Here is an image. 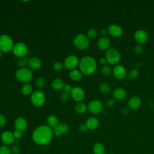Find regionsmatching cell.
Instances as JSON below:
<instances>
[{
    "instance_id": "obj_19",
    "label": "cell",
    "mask_w": 154,
    "mask_h": 154,
    "mask_svg": "<svg viewBox=\"0 0 154 154\" xmlns=\"http://www.w3.org/2000/svg\"><path fill=\"white\" fill-rule=\"evenodd\" d=\"M141 103V99L140 97L137 96H133L132 97L128 102V105L129 108H130L131 109H138Z\"/></svg>"
},
{
    "instance_id": "obj_39",
    "label": "cell",
    "mask_w": 154,
    "mask_h": 154,
    "mask_svg": "<svg viewBox=\"0 0 154 154\" xmlns=\"http://www.w3.org/2000/svg\"><path fill=\"white\" fill-rule=\"evenodd\" d=\"M10 150H11V153L12 154H19L20 153V148L17 145L13 146Z\"/></svg>"
},
{
    "instance_id": "obj_23",
    "label": "cell",
    "mask_w": 154,
    "mask_h": 154,
    "mask_svg": "<svg viewBox=\"0 0 154 154\" xmlns=\"http://www.w3.org/2000/svg\"><path fill=\"white\" fill-rule=\"evenodd\" d=\"M48 126L51 128H55L58 125V120L56 116L54 115L49 116L47 119Z\"/></svg>"
},
{
    "instance_id": "obj_45",
    "label": "cell",
    "mask_w": 154,
    "mask_h": 154,
    "mask_svg": "<svg viewBox=\"0 0 154 154\" xmlns=\"http://www.w3.org/2000/svg\"><path fill=\"white\" fill-rule=\"evenodd\" d=\"M106 58H103V57H102V58H100V60H99V63H100V64H105V63H106Z\"/></svg>"
},
{
    "instance_id": "obj_44",
    "label": "cell",
    "mask_w": 154,
    "mask_h": 154,
    "mask_svg": "<svg viewBox=\"0 0 154 154\" xmlns=\"http://www.w3.org/2000/svg\"><path fill=\"white\" fill-rule=\"evenodd\" d=\"M63 88H64V90L65 92H67V93H69V92L71 93L72 90V88L71 85H69V84L65 85Z\"/></svg>"
},
{
    "instance_id": "obj_33",
    "label": "cell",
    "mask_w": 154,
    "mask_h": 154,
    "mask_svg": "<svg viewBox=\"0 0 154 154\" xmlns=\"http://www.w3.org/2000/svg\"><path fill=\"white\" fill-rule=\"evenodd\" d=\"M0 154H11V150L7 146H1L0 147Z\"/></svg>"
},
{
    "instance_id": "obj_20",
    "label": "cell",
    "mask_w": 154,
    "mask_h": 154,
    "mask_svg": "<svg viewBox=\"0 0 154 154\" xmlns=\"http://www.w3.org/2000/svg\"><path fill=\"white\" fill-rule=\"evenodd\" d=\"M110 40L106 37L100 38L97 42V46L101 50H106L110 46Z\"/></svg>"
},
{
    "instance_id": "obj_17",
    "label": "cell",
    "mask_w": 154,
    "mask_h": 154,
    "mask_svg": "<svg viewBox=\"0 0 154 154\" xmlns=\"http://www.w3.org/2000/svg\"><path fill=\"white\" fill-rule=\"evenodd\" d=\"M69 130V126L66 123L58 124L55 128H54V132L57 136H60L64 134L67 133Z\"/></svg>"
},
{
    "instance_id": "obj_11",
    "label": "cell",
    "mask_w": 154,
    "mask_h": 154,
    "mask_svg": "<svg viewBox=\"0 0 154 154\" xmlns=\"http://www.w3.org/2000/svg\"><path fill=\"white\" fill-rule=\"evenodd\" d=\"M71 95L73 99L78 102L82 100L85 97V93L84 90L79 87H76L72 88L71 91Z\"/></svg>"
},
{
    "instance_id": "obj_27",
    "label": "cell",
    "mask_w": 154,
    "mask_h": 154,
    "mask_svg": "<svg viewBox=\"0 0 154 154\" xmlns=\"http://www.w3.org/2000/svg\"><path fill=\"white\" fill-rule=\"evenodd\" d=\"M75 111L77 112H78L79 114H82V113H84L86 111L87 106L84 103L79 102L78 103H77L75 105Z\"/></svg>"
},
{
    "instance_id": "obj_22",
    "label": "cell",
    "mask_w": 154,
    "mask_h": 154,
    "mask_svg": "<svg viewBox=\"0 0 154 154\" xmlns=\"http://www.w3.org/2000/svg\"><path fill=\"white\" fill-rule=\"evenodd\" d=\"M85 125L87 126L88 129L94 130L98 127L99 121H98L97 119H96V117H91L87 119Z\"/></svg>"
},
{
    "instance_id": "obj_43",
    "label": "cell",
    "mask_w": 154,
    "mask_h": 154,
    "mask_svg": "<svg viewBox=\"0 0 154 154\" xmlns=\"http://www.w3.org/2000/svg\"><path fill=\"white\" fill-rule=\"evenodd\" d=\"M114 103H115L114 100L113 99H109V100H107V102H106V106L108 108H111V107H112L114 106Z\"/></svg>"
},
{
    "instance_id": "obj_1",
    "label": "cell",
    "mask_w": 154,
    "mask_h": 154,
    "mask_svg": "<svg viewBox=\"0 0 154 154\" xmlns=\"http://www.w3.org/2000/svg\"><path fill=\"white\" fill-rule=\"evenodd\" d=\"M53 136L52 129L47 125L37 127L32 133V139L35 143L39 145L48 144Z\"/></svg>"
},
{
    "instance_id": "obj_18",
    "label": "cell",
    "mask_w": 154,
    "mask_h": 154,
    "mask_svg": "<svg viewBox=\"0 0 154 154\" xmlns=\"http://www.w3.org/2000/svg\"><path fill=\"white\" fill-rule=\"evenodd\" d=\"M28 64L31 69L37 70L41 67L42 62L38 58L36 57H32L28 59Z\"/></svg>"
},
{
    "instance_id": "obj_8",
    "label": "cell",
    "mask_w": 154,
    "mask_h": 154,
    "mask_svg": "<svg viewBox=\"0 0 154 154\" xmlns=\"http://www.w3.org/2000/svg\"><path fill=\"white\" fill-rule=\"evenodd\" d=\"M13 52L15 56L17 57H23L27 54L28 48L25 44L19 42L14 45Z\"/></svg>"
},
{
    "instance_id": "obj_28",
    "label": "cell",
    "mask_w": 154,
    "mask_h": 154,
    "mask_svg": "<svg viewBox=\"0 0 154 154\" xmlns=\"http://www.w3.org/2000/svg\"><path fill=\"white\" fill-rule=\"evenodd\" d=\"M32 91V87L31 85H30L29 84H25L24 85H23V87L21 88V91H22V94L24 95H26V96L30 94L31 93Z\"/></svg>"
},
{
    "instance_id": "obj_12",
    "label": "cell",
    "mask_w": 154,
    "mask_h": 154,
    "mask_svg": "<svg viewBox=\"0 0 154 154\" xmlns=\"http://www.w3.org/2000/svg\"><path fill=\"white\" fill-rule=\"evenodd\" d=\"M1 140L5 145H11L14 143L15 138L12 132L5 131L1 135Z\"/></svg>"
},
{
    "instance_id": "obj_16",
    "label": "cell",
    "mask_w": 154,
    "mask_h": 154,
    "mask_svg": "<svg viewBox=\"0 0 154 154\" xmlns=\"http://www.w3.org/2000/svg\"><path fill=\"white\" fill-rule=\"evenodd\" d=\"M27 122L23 117H19L16 119L14 122V127L16 130L23 132L27 128Z\"/></svg>"
},
{
    "instance_id": "obj_9",
    "label": "cell",
    "mask_w": 154,
    "mask_h": 154,
    "mask_svg": "<svg viewBox=\"0 0 154 154\" xmlns=\"http://www.w3.org/2000/svg\"><path fill=\"white\" fill-rule=\"evenodd\" d=\"M103 108L102 102L98 100H94L91 101L88 105V109L89 111L93 114L99 113Z\"/></svg>"
},
{
    "instance_id": "obj_42",
    "label": "cell",
    "mask_w": 154,
    "mask_h": 154,
    "mask_svg": "<svg viewBox=\"0 0 154 154\" xmlns=\"http://www.w3.org/2000/svg\"><path fill=\"white\" fill-rule=\"evenodd\" d=\"M5 122L6 119L4 116L2 114H0V128L2 127L5 124Z\"/></svg>"
},
{
    "instance_id": "obj_10",
    "label": "cell",
    "mask_w": 154,
    "mask_h": 154,
    "mask_svg": "<svg viewBox=\"0 0 154 154\" xmlns=\"http://www.w3.org/2000/svg\"><path fill=\"white\" fill-rule=\"evenodd\" d=\"M78 59L76 56L70 55L67 57L64 60V66L67 69L72 70L75 69L78 66Z\"/></svg>"
},
{
    "instance_id": "obj_31",
    "label": "cell",
    "mask_w": 154,
    "mask_h": 154,
    "mask_svg": "<svg viewBox=\"0 0 154 154\" xmlns=\"http://www.w3.org/2000/svg\"><path fill=\"white\" fill-rule=\"evenodd\" d=\"M87 37L90 38H95L97 35V32L95 28H90L88 31H87Z\"/></svg>"
},
{
    "instance_id": "obj_37",
    "label": "cell",
    "mask_w": 154,
    "mask_h": 154,
    "mask_svg": "<svg viewBox=\"0 0 154 154\" xmlns=\"http://www.w3.org/2000/svg\"><path fill=\"white\" fill-rule=\"evenodd\" d=\"M69 97H70L69 93L64 91V92H63V93H61V96H60V99H61V100L63 102H67V101L69 100Z\"/></svg>"
},
{
    "instance_id": "obj_29",
    "label": "cell",
    "mask_w": 154,
    "mask_h": 154,
    "mask_svg": "<svg viewBox=\"0 0 154 154\" xmlns=\"http://www.w3.org/2000/svg\"><path fill=\"white\" fill-rule=\"evenodd\" d=\"M99 90L103 93H108L111 90L110 86L106 83H101L99 85Z\"/></svg>"
},
{
    "instance_id": "obj_26",
    "label": "cell",
    "mask_w": 154,
    "mask_h": 154,
    "mask_svg": "<svg viewBox=\"0 0 154 154\" xmlns=\"http://www.w3.org/2000/svg\"><path fill=\"white\" fill-rule=\"evenodd\" d=\"M105 148L102 144L100 143H96L93 146V152L94 154H104Z\"/></svg>"
},
{
    "instance_id": "obj_15",
    "label": "cell",
    "mask_w": 154,
    "mask_h": 154,
    "mask_svg": "<svg viewBox=\"0 0 154 154\" xmlns=\"http://www.w3.org/2000/svg\"><path fill=\"white\" fill-rule=\"evenodd\" d=\"M108 32L112 36L118 37L122 35L123 29L120 26L116 24H112L109 26Z\"/></svg>"
},
{
    "instance_id": "obj_4",
    "label": "cell",
    "mask_w": 154,
    "mask_h": 154,
    "mask_svg": "<svg viewBox=\"0 0 154 154\" xmlns=\"http://www.w3.org/2000/svg\"><path fill=\"white\" fill-rule=\"evenodd\" d=\"M13 41L10 37L6 34L0 36V50L3 52H7L13 48Z\"/></svg>"
},
{
    "instance_id": "obj_13",
    "label": "cell",
    "mask_w": 154,
    "mask_h": 154,
    "mask_svg": "<svg viewBox=\"0 0 154 154\" xmlns=\"http://www.w3.org/2000/svg\"><path fill=\"white\" fill-rule=\"evenodd\" d=\"M134 38L138 43H144L148 40V34L144 30L139 29L135 32Z\"/></svg>"
},
{
    "instance_id": "obj_48",
    "label": "cell",
    "mask_w": 154,
    "mask_h": 154,
    "mask_svg": "<svg viewBox=\"0 0 154 154\" xmlns=\"http://www.w3.org/2000/svg\"><path fill=\"white\" fill-rule=\"evenodd\" d=\"M2 55V53H1V50H0V57Z\"/></svg>"
},
{
    "instance_id": "obj_21",
    "label": "cell",
    "mask_w": 154,
    "mask_h": 154,
    "mask_svg": "<svg viewBox=\"0 0 154 154\" xmlns=\"http://www.w3.org/2000/svg\"><path fill=\"white\" fill-rule=\"evenodd\" d=\"M112 96L116 100H122L126 97L127 92L122 88H117L114 90Z\"/></svg>"
},
{
    "instance_id": "obj_40",
    "label": "cell",
    "mask_w": 154,
    "mask_h": 154,
    "mask_svg": "<svg viewBox=\"0 0 154 154\" xmlns=\"http://www.w3.org/2000/svg\"><path fill=\"white\" fill-rule=\"evenodd\" d=\"M13 134L14 138L16 139H19L22 137V132L17 131V130H15Z\"/></svg>"
},
{
    "instance_id": "obj_47",
    "label": "cell",
    "mask_w": 154,
    "mask_h": 154,
    "mask_svg": "<svg viewBox=\"0 0 154 154\" xmlns=\"http://www.w3.org/2000/svg\"><path fill=\"white\" fill-rule=\"evenodd\" d=\"M128 112H129V109H127V108H123V109H122V113H123V114L126 115Z\"/></svg>"
},
{
    "instance_id": "obj_7",
    "label": "cell",
    "mask_w": 154,
    "mask_h": 154,
    "mask_svg": "<svg viewBox=\"0 0 154 154\" xmlns=\"http://www.w3.org/2000/svg\"><path fill=\"white\" fill-rule=\"evenodd\" d=\"M31 103L35 106H42L45 102V95L43 92L37 90L32 93L31 97Z\"/></svg>"
},
{
    "instance_id": "obj_34",
    "label": "cell",
    "mask_w": 154,
    "mask_h": 154,
    "mask_svg": "<svg viewBox=\"0 0 154 154\" xmlns=\"http://www.w3.org/2000/svg\"><path fill=\"white\" fill-rule=\"evenodd\" d=\"M28 63V60L26 57H23L22 59H20L17 61V64L20 67H23L26 66Z\"/></svg>"
},
{
    "instance_id": "obj_38",
    "label": "cell",
    "mask_w": 154,
    "mask_h": 154,
    "mask_svg": "<svg viewBox=\"0 0 154 154\" xmlns=\"http://www.w3.org/2000/svg\"><path fill=\"white\" fill-rule=\"evenodd\" d=\"M134 51L137 54H141L143 51V47L141 45H137L134 48Z\"/></svg>"
},
{
    "instance_id": "obj_6",
    "label": "cell",
    "mask_w": 154,
    "mask_h": 154,
    "mask_svg": "<svg viewBox=\"0 0 154 154\" xmlns=\"http://www.w3.org/2000/svg\"><path fill=\"white\" fill-rule=\"evenodd\" d=\"M105 58L106 61L110 64H116L120 61V55L117 49L114 48H109L106 52Z\"/></svg>"
},
{
    "instance_id": "obj_5",
    "label": "cell",
    "mask_w": 154,
    "mask_h": 154,
    "mask_svg": "<svg viewBox=\"0 0 154 154\" xmlns=\"http://www.w3.org/2000/svg\"><path fill=\"white\" fill-rule=\"evenodd\" d=\"M16 77L21 82H28L32 78V73L29 69L21 68L16 71Z\"/></svg>"
},
{
    "instance_id": "obj_24",
    "label": "cell",
    "mask_w": 154,
    "mask_h": 154,
    "mask_svg": "<svg viewBox=\"0 0 154 154\" xmlns=\"http://www.w3.org/2000/svg\"><path fill=\"white\" fill-rule=\"evenodd\" d=\"M64 82L61 79H55L52 81V86L54 89L56 90H60L64 88Z\"/></svg>"
},
{
    "instance_id": "obj_2",
    "label": "cell",
    "mask_w": 154,
    "mask_h": 154,
    "mask_svg": "<svg viewBox=\"0 0 154 154\" xmlns=\"http://www.w3.org/2000/svg\"><path fill=\"white\" fill-rule=\"evenodd\" d=\"M97 64L95 60L90 56L82 57L79 62V69L81 72L85 75L93 73L96 69Z\"/></svg>"
},
{
    "instance_id": "obj_25",
    "label": "cell",
    "mask_w": 154,
    "mask_h": 154,
    "mask_svg": "<svg viewBox=\"0 0 154 154\" xmlns=\"http://www.w3.org/2000/svg\"><path fill=\"white\" fill-rule=\"evenodd\" d=\"M82 73L78 70H73L69 73V77L73 81H78L82 78Z\"/></svg>"
},
{
    "instance_id": "obj_35",
    "label": "cell",
    "mask_w": 154,
    "mask_h": 154,
    "mask_svg": "<svg viewBox=\"0 0 154 154\" xmlns=\"http://www.w3.org/2000/svg\"><path fill=\"white\" fill-rule=\"evenodd\" d=\"M102 73L105 75H108L111 73V68L108 65H105L102 68Z\"/></svg>"
},
{
    "instance_id": "obj_41",
    "label": "cell",
    "mask_w": 154,
    "mask_h": 154,
    "mask_svg": "<svg viewBox=\"0 0 154 154\" xmlns=\"http://www.w3.org/2000/svg\"><path fill=\"white\" fill-rule=\"evenodd\" d=\"M88 129V128H87V126H86L85 124H81L79 126V130L81 132H85L87 131Z\"/></svg>"
},
{
    "instance_id": "obj_46",
    "label": "cell",
    "mask_w": 154,
    "mask_h": 154,
    "mask_svg": "<svg viewBox=\"0 0 154 154\" xmlns=\"http://www.w3.org/2000/svg\"><path fill=\"white\" fill-rule=\"evenodd\" d=\"M106 33H107V31H106L105 28H103V29H102L100 30V34H101L102 35H105L106 34Z\"/></svg>"
},
{
    "instance_id": "obj_3",
    "label": "cell",
    "mask_w": 154,
    "mask_h": 154,
    "mask_svg": "<svg viewBox=\"0 0 154 154\" xmlns=\"http://www.w3.org/2000/svg\"><path fill=\"white\" fill-rule=\"evenodd\" d=\"M73 44L77 49L79 50H84L88 47L89 40L86 35L82 34H79L76 35L74 38Z\"/></svg>"
},
{
    "instance_id": "obj_36",
    "label": "cell",
    "mask_w": 154,
    "mask_h": 154,
    "mask_svg": "<svg viewBox=\"0 0 154 154\" xmlns=\"http://www.w3.org/2000/svg\"><path fill=\"white\" fill-rule=\"evenodd\" d=\"M53 67H54V69L55 71H57V72H60V71H61V70L63 69V64L61 62L58 61V62L55 63L54 64Z\"/></svg>"
},
{
    "instance_id": "obj_30",
    "label": "cell",
    "mask_w": 154,
    "mask_h": 154,
    "mask_svg": "<svg viewBox=\"0 0 154 154\" xmlns=\"http://www.w3.org/2000/svg\"><path fill=\"white\" fill-rule=\"evenodd\" d=\"M45 84V81L43 78L38 77L35 81V85L38 88H42Z\"/></svg>"
},
{
    "instance_id": "obj_14",
    "label": "cell",
    "mask_w": 154,
    "mask_h": 154,
    "mask_svg": "<svg viewBox=\"0 0 154 154\" xmlns=\"http://www.w3.org/2000/svg\"><path fill=\"white\" fill-rule=\"evenodd\" d=\"M113 74L116 78L118 79H122L125 77L126 71L123 66L117 65L113 69Z\"/></svg>"
},
{
    "instance_id": "obj_32",
    "label": "cell",
    "mask_w": 154,
    "mask_h": 154,
    "mask_svg": "<svg viewBox=\"0 0 154 154\" xmlns=\"http://www.w3.org/2000/svg\"><path fill=\"white\" fill-rule=\"evenodd\" d=\"M139 72L137 69H132L131 70L128 75V76L129 79H135L138 76Z\"/></svg>"
}]
</instances>
